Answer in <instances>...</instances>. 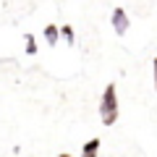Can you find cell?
<instances>
[{"label": "cell", "instance_id": "cell-1", "mask_svg": "<svg viewBox=\"0 0 157 157\" xmlns=\"http://www.w3.org/2000/svg\"><path fill=\"white\" fill-rule=\"evenodd\" d=\"M118 94H115V84H107L105 92H102V100H100V121L105 126H113L118 121Z\"/></svg>", "mask_w": 157, "mask_h": 157}, {"label": "cell", "instance_id": "cell-2", "mask_svg": "<svg viewBox=\"0 0 157 157\" xmlns=\"http://www.w3.org/2000/svg\"><path fill=\"white\" fill-rule=\"evenodd\" d=\"M113 29H115V34H121L123 37L126 32H128V16H126L123 8H113Z\"/></svg>", "mask_w": 157, "mask_h": 157}, {"label": "cell", "instance_id": "cell-3", "mask_svg": "<svg viewBox=\"0 0 157 157\" xmlns=\"http://www.w3.org/2000/svg\"><path fill=\"white\" fill-rule=\"evenodd\" d=\"M97 152H100V139H89L81 147V157H97Z\"/></svg>", "mask_w": 157, "mask_h": 157}, {"label": "cell", "instance_id": "cell-4", "mask_svg": "<svg viewBox=\"0 0 157 157\" xmlns=\"http://www.w3.org/2000/svg\"><path fill=\"white\" fill-rule=\"evenodd\" d=\"M58 34H60V29H58L55 24H47V26H45V39H47V45H50V47L58 45Z\"/></svg>", "mask_w": 157, "mask_h": 157}, {"label": "cell", "instance_id": "cell-5", "mask_svg": "<svg viewBox=\"0 0 157 157\" xmlns=\"http://www.w3.org/2000/svg\"><path fill=\"white\" fill-rule=\"evenodd\" d=\"M24 37H26V47H24L26 55H34L37 52V39H34V34H24Z\"/></svg>", "mask_w": 157, "mask_h": 157}, {"label": "cell", "instance_id": "cell-6", "mask_svg": "<svg viewBox=\"0 0 157 157\" xmlns=\"http://www.w3.org/2000/svg\"><path fill=\"white\" fill-rule=\"evenodd\" d=\"M60 34H63V39H66L68 45H73V39H76V37H73V29L68 26V24H66V26H60Z\"/></svg>", "mask_w": 157, "mask_h": 157}, {"label": "cell", "instance_id": "cell-7", "mask_svg": "<svg viewBox=\"0 0 157 157\" xmlns=\"http://www.w3.org/2000/svg\"><path fill=\"white\" fill-rule=\"evenodd\" d=\"M152 71H155V89H157V58H155V63H152Z\"/></svg>", "mask_w": 157, "mask_h": 157}, {"label": "cell", "instance_id": "cell-8", "mask_svg": "<svg viewBox=\"0 0 157 157\" xmlns=\"http://www.w3.org/2000/svg\"><path fill=\"white\" fill-rule=\"evenodd\" d=\"M58 157H71V155H58Z\"/></svg>", "mask_w": 157, "mask_h": 157}]
</instances>
